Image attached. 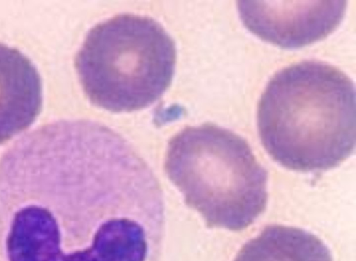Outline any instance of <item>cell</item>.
I'll return each instance as SVG.
<instances>
[{
    "mask_svg": "<svg viewBox=\"0 0 356 261\" xmlns=\"http://www.w3.org/2000/svg\"><path fill=\"white\" fill-rule=\"evenodd\" d=\"M165 224L152 167L104 124L48 123L0 158V261H155Z\"/></svg>",
    "mask_w": 356,
    "mask_h": 261,
    "instance_id": "obj_1",
    "label": "cell"
},
{
    "mask_svg": "<svg viewBox=\"0 0 356 261\" xmlns=\"http://www.w3.org/2000/svg\"><path fill=\"white\" fill-rule=\"evenodd\" d=\"M261 142L293 171L337 167L355 145V92L339 68L317 60L292 64L268 83L257 108Z\"/></svg>",
    "mask_w": 356,
    "mask_h": 261,
    "instance_id": "obj_2",
    "label": "cell"
},
{
    "mask_svg": "<svg viewBox=\"0 0 356 261\" xmlns=\"http://www.w3.org/2000/svg\"><path fill=\"white\" fill-rule=\"evenodd\" d=\"M42 106L36 67L19 50L0 43V144L28 128Z\"/></svg>",
    "mask_w": 356,
    "mask_h": 261,
    "instance_id": "obj_6",
    "label": "cell"
},
{
    "mask_svg": "<svg viewBox=\"0 0 356 261\" xmlns=\"http://www.w3.org/2000/svg\"><path fill=\"white\" fill-rule=\"evenodd\" d=\"M175 44L154 19L124 13L92 27L74 66L82 89L95 106L132 112L156 102L170 86Z\"/></svg>",
    "mask_w": 356,
    "mask_h": 261,
    "instance_id": "obj_4",
    "label": "cell"
},
{
    "mask_svg": "<svg viewBox=\"0 0 356 261\" xmlns=\"http://www.w3.org/2000/svg\"><path fill=\"white\" fill-rule=\"evenodd\" d=\"M164 170L209 228L241 230L266 209V169L242 137L216 124L177 133L167 146Z\"/></svg>",
    "mask_w": 356,
    "mask_h": 261,
    "instance_id": "obj_3",
    "label": "cell"
},
{
    "mask_svg": "<svg viewBox=\"0 0 356 261\" xmlns=\"http://www.w3.org/2000/svg\"><path fill=\"white\" fill-rule=\"evenodd\" d=\"M234 261H333L330 249L304 229L270 225L248 240Z\"/></svg>",
    "mask_w": 356,
    "mask_h": 261,
    "instance_id": "obj_7",
    "label": "cell"
},
{
    "mask_svg": "<svg viewBox=\"0 0 356 261\" xmlns=\"http://www.w3.org/2000/svg\"><path fill=\"white\" fill-rule=\"evenodd\" d=\"M237 6L250 31L289 49L327 37L341 22L346 1H238Z\"/></svg>",
    "mask_w": 356,
    "mask_h": 261,
    "instance_id": "obj_5",
    "label": "cell"
}]
</instances>
